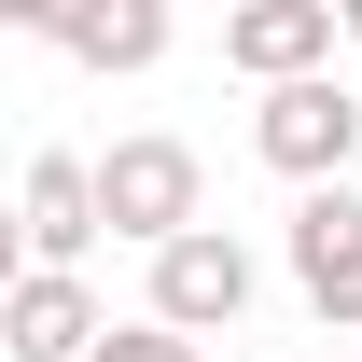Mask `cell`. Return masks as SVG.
<instances>
[{
	"label": "cell",
	"mask_w": 362,
	"mask_h": 362,
	"mask_svg": "<svg viewBox=\"0 0 362 362\" xmlns=\"http://www.w3.org/2000/svg\"><path fill=\"white\" fill-rule=\"evenodd\" d=\"M98 209H112V237H139V251H181V237L209 223L195 139H112V153H98Z\"/></svg>",
	"instance_id": "cell-1"
},
{
	"label": "cell",
	"mask_w": 362,
	"mask_h": 362,
	"mask_svg": "<svg viewBox=\"0 0 362 362\" xmlns=\"http://www.w3.org/2000/svg\"><path fill=\"white\" fill-rule=\"evenodd\" d=\"M251 153H265L293 195H320V181H349V153H362V98L320 70V84H279L265 112H251Z\"/></svg>",
	"instance_id": "cell-2"
},
{
	"label": "cell",
	"mask_w": 362,
	"mask_h": 362,
	"mask_svg": "<svg viewBox=\"0 0 362 362\" xmlns=\"http://www.w3.org/2000/svg\"><path fill=\"white\" fill-rule=\"evenodd\" d=\"M334 42H349V0H237L223 14V70H251V84H320L334 70Z\"/></svg>",
	"instance_id": "cell-3"
},
{
	"label": "cell",
	"mask_w": 362,
	"mask_h": 362,
	"mask_svg": "<svg viewBox=\"0 0 362 362\" xmlns=\"http://www.w3.org/2000/svg\"><path fill=\"white\" fill-rule=\"evenodd\" d=\"M14 237H28V279H84V251L112 237L84 153H28V181H14Z\"/></svg>",
	"instance_id": "cell-4"
},
{
	"label": "cell",
	"mask_w": 362,
	"mask_h": 362,
	"mask_svg": "<svg viewBox=\"0 0 362 362\" xmlns=\"http://www.w3.org/2000/svg\"><path fill=\"white\" fill-rule=\"evenodd\" d=\"M139 320H168V334H237V320H251V251H237L223 223H195L181 251H153V307Z\"/></svg>",
	"instance_id": "cell-5"
},
{
	"label": "cell",
	"mask_w": 362,
	"mask_h": 362,
	"mask_svg": "<svg viewBox=\"0 0 362 362\" xmlns=\"http://www.w3.org/2000/svg\"><path fill=\"white\" fill-rule=\"evenodd\" d=\"M293 293H307L334 334H362V195L349 181L293 195Z\"/></svg>",
	"instance_id": "cell-6"
},
{
	"label": "cell",
	"mask_w": 362,
	"mask_h": 362,
	"mask_svg": "<svg viewBox=\"0 0 362 362\" xmlns=\"http://www.w3.org/2000/svg\"><path fill=\"white\" fill-rule=\"evenodd\" d=\"M0 349H14V362H98V349H112V307H98L84 279H28V265H14V293H0Z\"/></svg>",
	"instance_id": "cell-7"
},
{
	"label": "cell",
	"mask_w": 362,
	"mask_h": 362,
	"mask_svg": "<svg viewBox=\"0 0 362 362\" xmlns=\"http://www.w3.org/2000/svg\"><path fill=\"white\" fill-rule=\"evenodd\" d=\"M56 56H84V70H153L168 56V0H112V14H42Z\"/></svg>",
	"instance_id": "cell-8"
},
{
	"label": "cell",
	"mask_w": 362,
	"mask_h": 362,
	"mask_svg": "<svg viewBox=\"0 0 362 362\" xmlns=\"http://www.w3.org/2000/svg\"><path fill=\"white\" fill-rule=\"evenodd\" d=\"M98 362H209V349L168 334V320H112V349H98Z\"/></svg>",
	"instance_id": "cell-9"
},
{
	"label": "cell",
	"mask_w": 362,
	"mask_h": 362,
	"mask_svg": "<svg viewBox=\"0 0 362 362\" xmlns=\"http://www.w3.org/2000/svg\"><path fill=\"white\" fill-rule=\"evenodd\" d=\"M349 42H362V0H349Z\"/></svg>",
	"instance_id": "cell-10"
},
{
	"label": "cell",
	"mask_w": 362,
	"mask_h": 362,
	"mask_svg": "<svg viewBox=\"0 0 362 362\" xmlns=\"http://www.w3.org/2000/svg\"><path fill=\"white\" fill-rule=\"evenodd\" d=\"M349 362H362V349H349Z\"/></svg>",
	"instance_id": "cell-11"
}]
</instances>
